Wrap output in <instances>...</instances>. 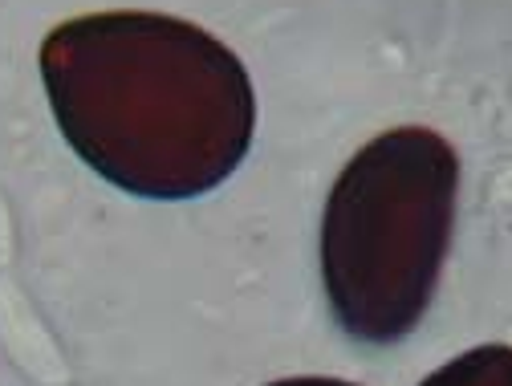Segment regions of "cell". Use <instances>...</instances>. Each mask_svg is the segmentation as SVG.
I'll use <instances>...</instances> for the list:
<instances>
[{"label": "cell", "mask_w": 512, "mask_h": 386, "mask_svg": "<svg viewBox=\"0 0 512 386\" xmlns=\"http://www.w3.org/2000/svg\"><path fill=\"white\" fill-rule=\"evenodd\" d=\"M269 386H358V382H342V378H317V374H301V378H281Z\"/></svg>", "instance_id": "277c9868"}, {"label": "cell", "mask_w": 512, "mask_h": 386, "mask_svg": "<svg viewBox=\"0 0 512 386\" xmlns=\"http://www.w3.org/2000/svg\"><path fill=\"white\" fill-rule=\"evenodd\" d=\"M41 82L66 143L114 187L191 200L248 155L256 98L240 57L167 13H86L41 41Z\"/></svg>", "instance_id": "6da1fadb"}, {"label": "cell", "mask_w": 512, "mask_h": 386, "mask_svg": "<svg viewBox=\"0 0 512 386\" xmlns=\"http://www.w3.org/2000/svg\"><path fill=\"white\" fill-rule=\"evenodd\" d=\"M460 159L427 126L370 139L338 175L322 216V281L338 326L403 342L431 305L456 224Z\"/></svg>", "instance_id": "7a4b0ae2"}, {"label": "cell", "mask_w": 512, "mask_h": 386, "mask_svg": "<svg viewBox=\"0 0 512 386\" xmlns=\"http://www.w3.org/2000/svg\"><path fill=\"white\" fill-rule=\"evenodd\" d=\"M419 386H512V346H476L427 374Z\"/></svg>", "instance_id": "3957f363"}]
</instances>
